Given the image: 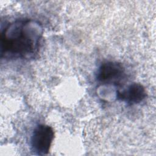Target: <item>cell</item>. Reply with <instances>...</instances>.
I'll use <instances>...</instances> for the list:
<instances>
[{
	"instance_id": "6da1fadb",
	"label": "cell",
	"mask_w": 156,
	"mask_h": 156,
	"mask_svg": "<svg viewBox=\"0 0 156 156\" xmlns=\"http://www.w3.org/2000/svg\"><path fill=\"white\" fill-rule=\"evenodd\" d=\"M43 37L37 21L20 18L9 23L1 33V57L29 58L35 54Z\"/></svg>"
},
{
	"instance_id": "7a4b0ae2",
	"label": "cell",
	"mask_w": 156,
	"mask_h": 156,
	"mask_svg": "<svg viewBox=\"0 0 156 156\" xmlns=\"http://www.w3.org/2000/svg\"><path fill=\"white\" fill-rule=\"evenodd\" d=\"M54 138V132L52 127L47 124H38L34 129L30 138L32 152L36 155H47Z\"/></svg>"
},
{
	"instance_id": "3957f363",
	"label": "cell",
	"mask_w": 156,
	"mask_h": 156,
	"mask_svg": "<svg viewBox=\"0 0 156 156\" xmlns=\"http://www.w3.org/2000/svg\"><path fill=\"white\" fill-rule=\"evenodd\" d=\"M125 68L122 63L115 61H105L98 69L96 78L104 84L117 85L125 77Z\"/></svg>"
},
{
	"instance_id": "277c9868",
	"label": "cell",
	"mask_w": 156,
	"mask_h": 156,
	"mask_svg": "<svg viewBox=\"0 0 156 156\" xmlns=\"http://www.w3.org/2000/svg\"><path fill=\"white\" fill-rule=\"evenodd\" d=\"M146 96L145 88L140 83H133L126 89L116 91V99L130 105L140 104L144 100Z\"/></svg>"
}]
</instances>
